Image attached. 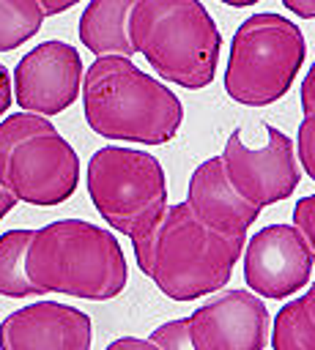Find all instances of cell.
<instances>
[{
	"label": "cell",
	"instance_id": "ac0fdd59",
	"mask_svg": "<svg viewBox=\"0 0 315 350\" xmlns=\"http://www.w3.org/2000/svg\"><path fill=\"white\" fill-rule=\"evenodd\" d=\"M148 339H151L159 350H194L192 336H189V323H186V317L167 320V323L156 325Z\"/></svg>",
	"mask_w": 315,
	"mask_h": 350
},
{
	"label": "cell",
	"instance_id": "83f0119b",
	"mask_svg": "<svg viewBox=\"0 0 315 350\" xmlns=\"http://www.w3.org/2000/svg\"><path fill=\"white\" fill-rule=\"evenodd\" d=\"M219 3L233 5V8H249V5H255V3H260V0H219Z\"/></svg>",
	"mask_w": 315,
	"mask_h": 350
},
{
	"label": "cell",
	"instance_id": "4316f807",
	"mask_svg": "<svg viewBox=\"0 0 315 350\" xmlns=\"http://www.w3.org/2000/svg\"><path fill=\"white\" fill-rule=\"evenodd\" d=\"M301 298V304H304V309H307V314H310V320L315 323V282L310 284V290L304 293V295H299Z\"/></svg>",
	"mask_w": 315,
	"mask_h": 350
},
{
	"label": "cell",
	"instance_id": "2e32d148",
	"mask_svg": "<svg viewBox=\"0 0 315 350\" xmlns=\"http://www.w3.org/2000/svg\"><path fill=\"white\" fill-rule=\"evenodd\" d=\"M44 25L36 0H0V52H11L30 41Z\"/></svg>",
	"mask_w": 315,
	"mask_h": 350
},
{
	"label": "cell",
	"instance_id": "603a6c76",
	"mask_svg": "<svg viewBox=\"0 0 315 350\" xmlns=\"http://www.w3.org/2000/svg\"><path fill=\"white\" fill-rule=\"evenodd\" d=\"M14 104V93H11V74L8 68L0 63V118L8 112V107Z\"/></svg>",
	"mask_w": 315,
	"mask_h": 350
},
{
	"label": "cell",
	"instance_id": "7a4b0ae2",
	"mask_svg": "<svg viewBox=\"0 0 315 350\" xmlns=\"http://www.w3.org/2000/svg\"><path fill=\"white\" fill-rule=\"evenodd\" d=\"M137 268L173 301H194L222 290L244 243L211 232L186 202L167 205L153 227L131 238Z\"/></svg>",
	"mask_w": 315,
	"mask_h": 350
},
{
	"label": "cell",
	"instance_id": "8992f818",
	"mask_svg": "<svg viewBox=\"0 0 315 350\" xmlns=\"http://www.w3.org/2000/svg\"><path fill=\"white\" fill-rule=\"evenodd\" d=\"M307 57L301 27L282 14L247 16L230 41L225 68V93L244 107H266L279 101Z\"/></svg>",
	"mask_w": 315,
	"mask_h": 350
},
{
	"label": "cell",
	"instance_id": "5b68a950",
	"mask_svg": "<svg viewBox=\"0 0 315 350\" xmlns=\"http://www.w3.org/2000/svg\"><path fill=\"white\" fill-rule=\"evenodd\" d=\"M79 183V156L44 115L14 112L0 120V186L16 202L52 208Z\"/></svg>",
	"mask_w": 315,
	"mask_h": 350
},
{
	"label": "cell",
	"instance_id": "52a82bcc",
	"mask_svg": "<svg viewBox=\"0 0 315 350\" xmlns=\"http://www.w3.org/2000/svg\"><path fill=\"white\" fill-rule=\"evenodd\" d=\"M85 186L99 216L129 241L148 232L167 208V178L156 156L104 145L85 170Z\"/></svg>",
	"mask_w": 315,
	"mask_h": 350
},
{
	"label": "cell",
	"instance_id": "6da1fadb",
	"mask_svg": "<svg viewBox=\"0 0 315 350\" xmlns=\"http://www.w3.org/2000/svg\"><path fill=\"white\" fill-rule=\"evenodd\" d=\"M85 123L104 139L164 145L184 123L181 98L131 57H96L82 74Z\"/></svg>",
	"mask_w": 315,
	"mask_h": 350
},
{
	"label": "cell",
	"instance_id": "ba28073f",
	"mask_svg": "<svg viewBox=\"0 0 315 350\" xmlns=\"http://www.w3.org/2000/svg\"><path fill=\"white\" fill-rule=\"evenodd\" d=\"M263 134L266 142L255 148L244 142L241 129H233L219 156L230 186L260 211L288 200L301 178L293 139L271 123L263 126Z\"/></svg>",
	"mask_w": 315,
	"mask_h": 350
},
{
	"label": "cell",
	"instance_id": "7c38bea8",
	"mask_svg": "<svg viewBox=\"0 0 315 350\" xmlns=\"http://www.w3.org/2000/svg\"><path fill=\"white\" fill-rule=\"evenodd\" d=\"M93 323L58 301L27 304L0 323V350H90Z\"/></svg>",
	"mask_w": 315,
	"mask_h": 350
},
{
	"label": "cell",
	"instance_id": "5bb4252c",
	"mask_svg": "<svg viewBox=\"0 0 315 350\" xmlns=\"http://www.w3.org/2000/svg\"><path fill=\"white\" fill-rule=\"evenodd\" d=\"M137 0H90L79 14V41L96 57L121 55L134 57V46L129 38V16Z\"/></svg>",
	"mask_w": 315,
	"mask_h": 350
},
{
	"label": "cell",
	"instance_id": "484cf974",
	"mask_svg": "<svg viewBox=\"0 0 315 350\" xmlns=\"http://www.w3.org/2000/svg\"><path fill=\"white\" fill-rule=\"evenodd\" d=\"M14 205H16L14 194H11L8 189H3V186H0V221L5 219V213H11V211H14Z\"/></svg>",
	"mask_w": 315,
	"mask_h": 350
},
{
	"label": "cell",
	"instance_id": "d4e9b609",
	"mask_svg": "<svg viewBox=\"0 0 315 350\" xmlns=\"http://www.w3.org/2000/svg\"><path fill=\"white\" fill-rule=\"evenodd\" d=\"M36 3H38V8L44 11V16H58V14L68 11L71 5H77L79 0H36Z\"/></svg>",
	"mask_w": 315,
	"mask_h": 350
},
{
	"label": "cell",
	"instance_id": "7402d4cb",
	"mask_svg": "<svg viewBox=\"0 0 315 350\" xmlns=\"http://www.w3.org/2000/svg\"><path fill=\"white\" fill-rule=\"evenodd\" d=\"M104 350H159L151 339H140V336H121V339H112Z\"/></svg>",
	"mask_w": 315,
	"mask_h": 350
},
{
	"label": "cell",
	"instance_id": "30bf717a",
	"mask_svg": "<svg viewBox=\"0 0 315 350\" xmlns=\"http://www.w3.org/2000/svg\"><path fill=\"white\" fill-rule=\"evenodd\" d=\"M244 282L260 298H288L299 293L310 276L315 254L293 224H268L257 230L241 249Z\"/></svg>",
	"mask_w": 315,
	"mask_h": 350
},
{
	"label": "cell",
	"instance_id": "3957f363",
	"mask_svg": "<svg viewBox=\"0 0 315 350\" xmlns=\"http://www.w3.org/2000/svg\"><path fill=\"white\" fill-rule=\"evenodd\" d=\"M25 271L41 295L63 293L85 301H110L129 282L118 238L85 219H58L33 230Z\"/></svg>",
	"mask_w": 315,
	"mask_h": 350
},
{
	"label": "cell",
	"instance_id": "ffe728a7",
	"mask_svg": "<svg viewBox=\"0 0 315 350\" xmlns=\"http://www.w3.org/2000/svg\"><path fill=\"white\" fill-rule=\"evenodd\" d=\"M293 227L304 235L310 252L315 254V194H307L293 205Z\"/></svg>",
	"mask_w": 315,
	"mask_h": 350
},
{
	"label": "cell",
	"instance_id": "9a60e30c",
	"mask_svg": "<svg viewBox=\"0 0 315 350\" xmlns=\"http://www.w3.org/2000/svg\"><path fill=\"white\" fill-rule=\"evenodd\" d=\"M30 238L33 230H8L0 235V295L5 298L41 295L25 271V254Z\"/></svg>",
	"mask_w": 315,
	"mask_h": 350
},
{
	"label": "cell",
	"instance_id": "277c9868",
	"mask_svg": "<svg viewBox=\"0 0 315 350\" xmlns=\"http://www.w3.org/2000/svg\"><path fill=\"white\" fill-rule=\"evenodd\" d=\"M129 38L159 79L186 90L214 82L222 36L200 0H137Z\"/></svg>",
	"mask_w": 315,
	"mask_h": 350
},
{
	"label": "cell",
	"instance_id": "e0dca14e",
	"mask_svg": "<svg viewBox=\"0 0 315 350\" xmlns=\"http://www.w3.org/2000/svg\"><path fill=\"white\" fill-rule=\"evenodd\" d=\"M268 336L274 350H315V323L310 320L301 298L288 301L277 312Z\"/></svg>",
	"mask_w": 315,
	"mask_h": 350
},
{
	"label": "cell",
	"instance_id": "cb8c5ba5",
	"mask_svg": "<svg viewBox=\"0 0 315 350\" xmlns=\"http://www.w3.org/2000/svg\"><path fill=\"white\" fill-rule=\"evenodd\" d=\"M282 5L301 19H315V0H282Z\"/></svg>",
	"mask_w": 315,
	"mask_h": 350
},
{
	"label": "cell",
	"instance_id": "4fadbf2b",
	"mask_svg": "<svg viewBox=\"0 0 315 350\" xmlns=\"http://www.w3.org/2000/svg\"><path fill=\"white\" fill-rule=\"evenodd\" d=\"M186 205L211 232L238 243L247 241V230L260 216V208L247 202L230 186L219 156H211L194 167L186 189Z\"/></svg>",
	"mask_w": 315,
	"mask_h": 350
},
{
	"label": "cell",
	"instance_id": "44dd1931",
	"mask_svg": "<svg viewBox=\"0 0 315 350\" xmlns=\"http://www.w3.org/2000/svg\"><path fill=\"white\" fill-rule=\"evenodd\" d=\"M299 101H301V112H304V115L315 112V63L310 66V71H307V74H304V79H301Z\"/></svg>",
	"mask_w": 315,
	"mask_h": 350
},
{
	"label": "cell",
	"instance_id": "8fae6325",
	"mask_svg": "<svg viewBox=\"0 0 315 350\" xmlns=\"http://www.w3.org/2000/svg\"><path fill=\"white\" fill-rule=\"evenodd\" d=\"M194 350H263L268 342V309L252 290H225L189 317Z\"/></svg>",
	"mask_w": 315,
	"mask_h": 350
},
{
	"label": "cell",
	"instance_id": "9c48e42d",
	"mask_svg": "<svg viewBox=\"0 0 315 350\" xmlns=\"http://www.w3.org/2000/svg\"><path fill=\"white\" fill-rule=\"evenodd\" d=\"M82 74V57L71 44L58 38L41 41L19 57L11 77V93L22 112L49 118L79 98Z\"/></svg>",
	"mask_w": 315,
	"mask_h": 350
},
{
	"label": "cell",
	"instance_id": "d6986e66",
	"mask_svg": "<svg viewBox=\"0 0 315 350\" xmlns=\"http://www.w3.org/2000/svg\"><path fill=\"white\" fill-rule=\"evenodd\" d=\"M293 148H296V153H299L296 161H299L301 170L315 180V112H310V115L301 118Z\"/></svg>",
	"mask_w": 315,
	"mask_h": 350
}]
</instances>
